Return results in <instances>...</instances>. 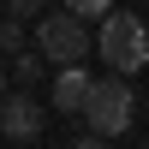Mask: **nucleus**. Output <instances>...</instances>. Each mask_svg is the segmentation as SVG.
Listing matches in <instances>:
<instances>
[{
	"label": "nucleus",
	"mask_w": 149,
	"mask_h": 149,
	"mask_svg": "<svg viewBox=\"0 0 149 149\" xmlns=\"http://www.w3.org/2000/svg\"><path fill=\"white\" fill-rule=\"evenodd\" d=\"M42 72H48L42 48H18V54H12V78H18V84H36Z\"/></svg>",
	"instance_id": "obj_6"
},
{
	"label": "nucleus",
	"mask_w": 149,
	"mask_h": 149,
	"mask_svg": "<svg viewBox=\"0 0 149 149\" xmlns=\"http://www.w3.org/2000/svg\"><path fill=\"white\" fill-rule=\"evenodd\" d=\"M131 113H137V102H131V84L119 78V72L90 84V95H84V119H90L95 137H119V131L131 125Z\"/></svg>",
	"instance_id": "obj_3"
},
{
	"label": "nucleus",
	"mask_w": 149,
	"mask_h": 149,
	"mask_svg": "<svg viewBox=\"0 0 149 149\" xmlns=\"http://www.w3.org/2000/svg\"><path fill=\"white\" fill-rule=\"evenodd\" d=\"M30 42L42 48V60L48 66H84V54H90V30H84V18L78 12H42L36 18V30H30Z\"/></svg>",
	"instance_id": "obj_2"
},
{
	"label": "nucleus",
	"mask_w": 149,
	"mask_h": 149,
	"mask_svg": "<svg viewBox=\"0 0 149 149\" xmlns=\"http://www.w3.org/2000/svg\"><path fill=\"white\" fill-rule=\"evenodd\" d=\"M66 12H78V18H107L113 12V0H60Z\"/></svg>",
	"instance_id": "obj_7"
},
{
	"label": "nucleus",
	"mask_w": 149,
	"mask_h": 149,
	"mask_svg": "<svg viewBox=\"0 0 149 149\" xmlns=\"http://www.w3.org/2000/svg\"><path fill=\"white\" fill-rule=\"evenodd\" d=\"M48 0H6V18H42Z\"/></svg>",
	"instance_id": "obj_9"
},
{
	"label": "nucleus",
	"mask_w": 149,
	"mask_h": 149,
	"mask_svg": "<svg viewBox=\"0 0 149 149\" xmlns=\"http://www.w3.org/2000/svg\"><path fill=\"white\" fill-rule=\"evenodd\" d=\"M90 72L84 66H60V78H54V107L60 113H84V95H90Z\"/></svg>",
	"instance_id": "obj_5"
},
{
	"label": "nucleus",
	"mask_w": 149,
	"mask_h": 149,
	"mask_svg": "<svg viewBox=\"0 0 149 149\" xmlns=\"http://www.w3.org/2000/svg\"><path fill=\"white\" fill-rule=\"evenodd\" d=\"M95 42H102V60L119 72V78H131V72L149 66V24L137 18V12H107Z\"/></svg>",
	"instance_id": "obj_1"
},
{
	"label": "nucleus",
	"mask_w": 149,
	"mask_h": 149,
	"mask_svg": "<svg viewBox=\"0 0 149 149\" xmlns=\"http://www.w3.org/2000/svg\"><path fill=\"white\" fill-rule=\"evenodd\" d=\"M6 72H12V66H0V90H6Z\"/></svg>",
	"instance_id": "obj_11"
},
{
	"label": "nucleus",
	"mask_w": 149,
	"mask_h": 149,
	"mask_svg": "<svg viewBox=\"0 0 149 149\" xmlns=\"http://www.w3.org/2000/svg\"><path fill=\"white\" fill-rule=\"evenodd\" d=\"M24 48V24L18 18H0V54H18Z\"/></svg>",
	"instance_id": "obj_8"
},
{
	"label": "nucleus",
	"mask_w": 149,
	"mask_h": 149,
	"mask_svg": "<svg viewBox=\"0 0 149 149\" xmlns=\"http://www.w3.org/2000/svg\"><path fill=\"white\" fill-rule=\"evenodd\" d=\"M72 149H107V137H95V131H90V137H78Z\"/></svg>",
	"instance_id": "obj_10"
},
{
	"label": "nucleus",
	"mask_w": 149,
	"mask_h": 149,
	"mask_svg": "<svg viewBox=\"0 0 149 149\" xmlns=\"http://www.w3.org/2000/svg\"><path fill=\"white\" fill-rule=\"evenodd\" d=\"M48 125V107L36 102V95H0V137H12V143H30L36 131Z\"/></svg>",
	"instance_id": "obj_4"
}]
</instances>
